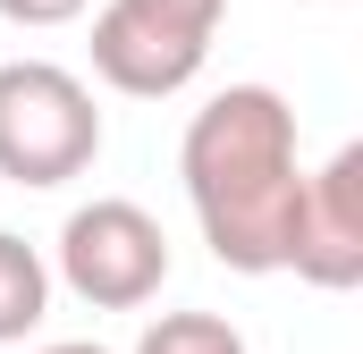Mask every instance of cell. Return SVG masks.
I'll return each mask as SVG.
<instances>
[{
	"label": "cell",
	"instance_id": "cell-1",
	"mask_svg": "<svg viewBox=\"0 0 363 354\" xmlns=\"http://www.w3.org/2000/svg\"><path fill=\"white\" fill-rule=\"evenodd\" d=\"M178 177L194 202V228L211 262L237 278L287 270L296 245V202H304V161H296V110L271 85H228L186 118Z\"/></svg>",
	"mask_w": 363,
	"mask_h": 354
},
{
	"label": "cell",
	"instance_id": "cell-2",
	"mask_svg": "<svg viewBox=\"0 0 363 354\" xmlns=\"http://www.w3.org/2000/svg\"><path fill=\"white\" fill-rule=\"evenodd\" d=\"M101 152V110L93 85L51 59H9L0 68V177L9 185H68Z\"/></svg>",
	"mask_w": 363,
	"mask_h": 354
},
{
	"label": "cell",
	"instance_id": "cell-3",
	"mask_svg": "<svg viewBox=\"0 0 363 354\" xmlns=\"http://www.w3.org/2000/svg\"><path fill=\"white\" fill-rule=\"evenodd\" d=\"M228 0H110L93 17V76L127 101H169L203 76Z\"/></svg>",
	"mask_w": 363,
	"mask_h": 354
},
{
	"label": "cell",
	"instance_id": "cell-4",
	"mask_svg": "<svg viewBox=\"0 0 363 354\" xmlns=\"http://www.w3.org/2000/svg\"><path fill=\"white\" fill-rule=\"evenodd\" d=\"M161 278H169V236H161V219L144 202L101 194L85 211H68V228H60V287L77 304L135 312V304L161 295Z\"/></svg>",
	"mask_w": 363,
	"mask_h": 354
},
{
	"label": "cell",
	"instance_id": "cell-5",
	"mask_svg": "<svg viewBox=\"0 0 363 354\" xmlns=\"http://www.w3.org/2000/svg\"><path fill=\"white\" fill-rule=\"evenodd\" d=\"M287 270L304 287H321V295L363 287V144H338L321 169H304Z\"/></svg>",
	"mask_w": 363,
	"mask_h": 354
},
{
	"label": "cell",
	"instance_id": "cell-6",
	"mask_svg": "<svg viewBox=\"0 0 363 354\" xmlns=\"http://www.w3.org/2000/svg\"><path fill=\"white\" fill-rule=\"evenodd\" d=\"M43 312H51V262H43L26 236H9V228H0V346L34 338V329H43Z\"/></svg>",
	"mask_w": 363,
	"mask_h": 354
},
{
	"label": "cell",
	"instance_id": "cell-7",
	"mask_svg": "<svg viewBox=\"0 0 363 354\" xmlns=\"http://www.w3.org/2000/svg\"><path fill=\"white\" fill-rule=\"evenodd\" d=\"M135 354H245V338H237V321H220V312H161V321L135 338Z\"/></svg>",
	"mask_w": 363,
	"mask_h": 354
},
{
	"label": "cell",
	"instance_id": "cell-8",
	"mask_svg": "<svg viewBox=\"0 0 363 354\" xmlns=\"http://www.w3.org/2000/svg\"><path fill=\"white\" fill-rule=\"evenodd\" d=\"M93 0H0V17L9 25H26V34H51V25H68V17H85Z\"/></svg>",
	"mask_w": 363,
	"mask_h": 354
},
{
	"label": "cell",
	"instance_id": "cell-9",
	"mask_svg": "<svg viewBox=\"0 0 363 354\" xmlns=\"http://www.w3.org/2000/svg\"><path fill=\"white\" fill-rule=\"evenodd\" d=\"M43 354H110V346H93V338H68V346H43Z\"/></svg>",
	"mask_w": 363,
	"mask_h": 354
}]
</instances>
